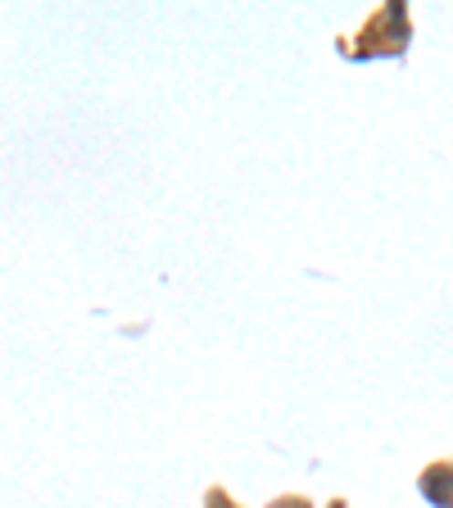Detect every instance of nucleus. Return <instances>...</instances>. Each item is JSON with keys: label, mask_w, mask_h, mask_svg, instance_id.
<instances>
[{"label": "nucleus", "mask_w": 453, "mask_h": 508, "mask_svg": "<svg viewBox=\"0 0 453 508\" xmlns=\"http://www.w3.org/2000/svg\"><path fill=\"white\" fill-rule=\"evenodd\" d=\"M449 472L440 468V472H431V482H427V495L431 500H440V508H449V482H445Z\"/></svg>", "instance_id": "1"}]
</instances>
